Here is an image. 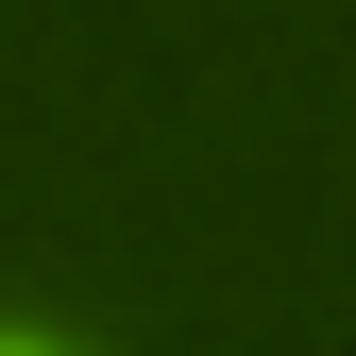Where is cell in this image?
<instances>
[{"mask_svg": "<svg viewBox=\"0 0 356 356\" xmlns=\"http://www.w3.org/2000/svg\"><path fill=\"white\" fill-rule=\"evenodd\" d=\"M0 356H85V339H34V323H0Z\"/></svg>", "mask_w": 356, "mask_h": 356, "instance_id": "1", "label": "cell"}]
</instances>
